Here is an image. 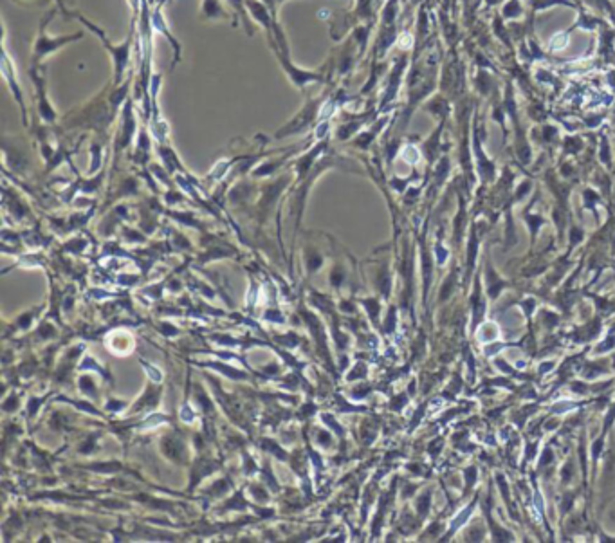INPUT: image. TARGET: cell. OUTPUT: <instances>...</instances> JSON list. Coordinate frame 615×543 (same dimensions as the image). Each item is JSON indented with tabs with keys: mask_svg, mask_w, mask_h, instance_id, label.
<instances>
[{
	"mask_svg": "<svg viewBox=\"0 0 615 543\" xmlns=\"http://www.w3.org/2000/svg\"><path fill=\"white\" fill-rule=\"evenodd\" d=\"M31 2H40V0H31Z\"/></svg>",
	"mask_w": 615,
	"mask_h": 543,
	"instance_id": "cell-7",
	"label": "cell"
},
{
	"mask_svg": "<svg viewBox=\"0 0 615 543\" xmlns=\"http://www.w3.org/2000/svg\"><path fill=\"white\" fill-rule=\"evenodd\" d=\"M29 72L34 88H36L40 116H42V119H46V121H55L56 112L55 109H53L49 98H47V90H46V71H43V67H40V65H31Z\"/></svg>",
	"mask_w": 615,
	"mask_h": 543,
	"instance_id": "cell-3",
	"label": "cell"
},
{
	"mask_svg": "<svg viewBox=\"0 0 615 543\" xmlns=\"http://www.w3.org/2000/svg\"><path fill=\"white\" fill-rule=\"evenodd\" d=\"M567 43H569V36H567V34L565 33L556 34V36L550 40V49L552 51H561L567 47Z\"/></svg>",
	"mask_w": 615,
	"mask_h": 543,
	"instance_id": "cell-6",
	"label": "cell"
},
{
	"mask_svg": "<svg viewBox=\"0 0 615 543\" xmlns=\"http://www.w3.org/2000/svg\"><path fill=\"white\" fill-rule=\"evenodd\" d=\"M201 15H203L204 20H215V18H226V20H229V15L224 11L220 0H204Z\"/></svg>",
	"mask_w": 615,
	"mask_h": 543,
	"instance_id": "cell-5",
	"label": "cell"
},
{
	"mask_svg": "<svg viewBox=\"0 0 615 543\" xmlns=\"http://www.w3.org/2000/svg\"><path fill=\"white\" fill-rule=\"evenodd\" d=\"M80 20H81V24H83L85 27L90 31V33L96 34V36L102 40L103 46H105V49L110 53V56H112V60H114V65H116V83H119V81L123 80L125 69L128 67V53H130V47H132V36H128L127 40L121 43V46H112V42H110L109 38L105 36V33H103V29H100V27H97V25H94L93 22L85 20L83 17H80Z\"/></svg>",
	"mask_w": 615,
	"mask_h": 543,
	"instance_id": "cell-2",
	"label": "cell"
},
{
	"mask_svg": "<svg viewBox=\"0 0 615 543\" xmlns=\"http://www.w3.org/2000/svg\"><path fill=\"white\" fill-rule=\"evenodd\" d=\"M2 72H4V80L8 81L9 87H11V93H13V96L17 98L18 105L22 107V110H24V114H26V109H24V96H22L20 85H18L17 76H15V74H17V72H15L13 65H11V60H9L8 49H4V60H2Z\"/></svg>",
	"mask_w": 615,
	"mask_h": 543,
	"instance_id": "cell-4",
	"label": "cell"
},
{
	"mask_svg": "<svg viewBox=\"0 0 615 543\" xmlns=\"http://www.w3.org/2000/svg\"><path fill=\"white\" fill-rule=\"evenodd\" d=\"M55 9H53L49 15H46L43 22L40 24V29H39V36L34 40V46H33V56H31V65H40L42 60H46L47 56L56 53L58 49L65 47L67 43L71 42H76L83 36V33H78V34H62V36H51L49 31H47V24L53 20V15H55Z\"/></svg>",
	"mask_w": 615,
	"mask_h": 543,
	"instance_id": "cell-1",
	"label": "cell"
}]
</instances>
